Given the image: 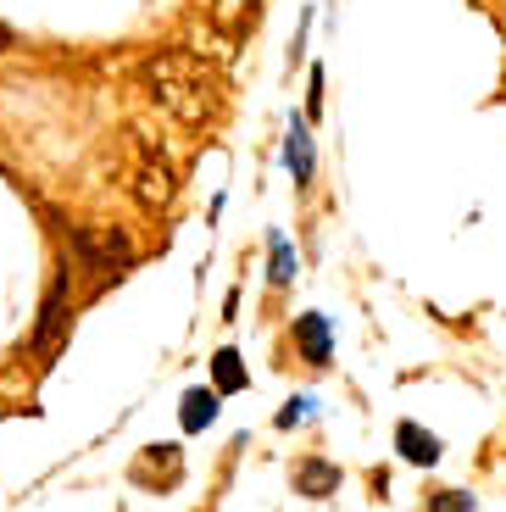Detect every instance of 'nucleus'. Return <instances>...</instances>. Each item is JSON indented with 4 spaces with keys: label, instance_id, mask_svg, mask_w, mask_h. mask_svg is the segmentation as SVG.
<instances>
[{
    "label": "nucleus",
    "instance_id": "1",
    "mask_svg": "<svg viewBox=\"0 0 506 512\" xmlns=\"http://www.w3.org/2000/svg\"><path fill=\"white\" fill-rule=\"evenodd\" d=\"M140 84H145V95L184 128H201L217 117V84L190 51H156L151 62L140 67Z\"/></svg>",
    "mask_w": 506,
    "mask_h": 512
},
{
    "label": "nucleus",
    "instance_id": "2",
    "mask_svg": "<svg viewBox=\"0 0 506 512\" xmlns=\"http://www.w3.org/2000/svg\"><path fill=\"white\" fill-rule=\"evenodd\" d=\"M67 245H73V256L95 273H128V262H134V240H128L117 223H78V229L67 234Z\"/></svg>",
    "mask_w": 506,
    "mask_h": 512
},
{
    "label": "nucleus",
    "instance_id": "3",
    "mask_svg": "<svg viewBox=\"0 0 506 512\" xmlns=\"http://www.w3.org/2000/svg\"><path fill=\"white\" fill-rule=\"evenodd\" d=\"M67 318H73V279H56L51 290H45V307H39V323H34V357L51 362V351L62 346L67 334Z\"/></svg>",
    "mask_w": 506,
    "mask_h": 512
},
{
    "label": "nucleus",
    "instance_id": "4",
    "mask_svg": "<svg viewBox=\"0 0 506 512\" xmlns=\"http://www.w3.org/2000/svg\"><path fill=\"white\" fill-rule=\"evenodd\" d=\"M128 190H134V201H140V206L162 212V206L173 201V190H178V179H173V167H167V156L145 145L140 162H134V173H128Z\"/></svg>",
    "mask_w": 506,
    "mask_h": 512
},
{
    "label": "nucleus",
    "instance_id": "5",
    "mask_svg": "<svg viewBox=\"0 0 506 512\" xmlns=\"http://www.w3.org/2000/svg\"><path fill=\"white\" fill-rule=\"evenodd\" d=\"M340 462H329V457H301L290 468V485L301 490L306 501H323V496H334V490H340Z\"/></svg>",
    "mask_w": 506,
    "mask_h": 512
},
{
    "label": "nucleus",
    "instance_id": "6",
    "mask_svg": "<svg viewBox=\"0 0 506 512\" xmlns=\"http://www.w3.org/2000/svg\"><path fill=\"white\" fill-rule=\"evenodd\" d=\"M295 346H301V357L312 362V368H329L334 362V329L323 312H301L295 318Z\"/></svg>",
    "mask_w": 506,
    "mask_h": 512
},
{
    "label": "nucleus",
    "instance_id": "7",
    "mask_svg": "<svg viewBox=\"0 0 506 512\" xmlns=\"http://www.w3.org/2000/svg\"><path fill=\"white\" fill-rule=\"evenodd\" d=\"M395 446H401V457L412 462V468H434V462H440V440H434L423 423H401V429H395Z\"/></svg>",
    "mask_w": 506,
    "mask_h": 512
},
{
    "label": "nucleus",
    "instance_id": "8",
    "mask_svg": "<svg viewBox=\"0 0 506 512\" xmlns=\"http://www.w3.org/2000/svg\"><path fill=\"white\" fill-rule=\"evenodd\" d=\"M284 162H290V173H295V184H301V190H306V184H312V134H306V123H301V117H295V123H290V134H284Z\"/></svg>",
    "mask_w": 506,
    "mask_h": 512
},
{
    "label": "nucleus",
    "instance_id": "9",
    "mask_svg": "<svg viewBox=\"0 0 506 512\" xmlns=\"http://www.w3.org/2000/svg\"><path fill=\"white\" fill-rule=\"evenodd\" d=\"M178 418H184V429H212L217 423V390H190L184 396V407H178Z\"/></svg>",
    "mask_w": 506,
    "mask_h": 512
},
{
    "label": "nucleus",
    "instance_id": "10",
    "mask_svg": "<svg viewBox=\"0 0 506 512\" xmlns=\"http://www.w3.org/2000/svg\"><path fill=\"white\" fill-rule=\"evenodd\" d=\"M212 390H217V396H228V390H245V362H240V351H217V357H212Z\"/></svg>",
    "mask_w": 506,
    "mask_h": 512
},
{
    "label": "nucleus",
    "instance_id": "11",
    "mask_svg": "<svg viewBox=\"0 0 506 512\" xmlns=\"http://www.w3.org/2000/svg\"><path fill=\"white\" fill-rule=\"evenodd\" d=\"M251 17H256V0H212V23L223 28V34H240Z\"/></svg>",
    "mask_w": 506,
    "mask_h": 512
},
{
    "label": "nucleus",
    "instance_id": "12",
    "mask_svg": "<svg viewBox=\"0 0 506 512\" xmlns=\"http://www.w3.org/2000/svg\"><path fill=\"white\" fill-rule=\"evenodd\" d=\"M429 512H479V501H473V490L445 485V490H429Z\"/></svg>",
    "mask_w": 506,
    "mask_h": 512
},
{
    "label": "nucleus",
    "instance_id": "13",
    "mask_svg": "<svg viewBox=\"0 0 506 512\" xmlns=\"http://www.w3.org/2000/svg\"><path fill=\"white\" fill-rule=\"evenodd\" d=\"M267 279H273V284H290L295 279V245L284 240V234H273V268H267Z\"/></svg>",
    "mask_w": 506,
    "mask_h": 512
},
{
    "label": "nucleus",
    "instance_id": "14",
    "mask_svg": "<svg viewBox=\"0 0 506 512\" xmlns=\"http://www.w3.org/2000/svg\"><path fill=\"white\" fill-rule=\"evenodd\" d=\"M306 412H312V401H306V396H295V401H290V407H284V412H279V429H295V423H301V418H306Z\"/></svg>",
    "mask_w": 506,
    "mask_h": 512
}]
</instances>
